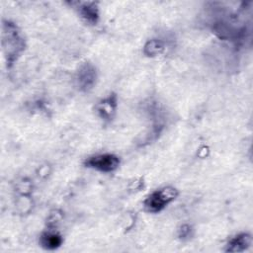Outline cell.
Instances as JSON below:
<instances>
[{
  "label": "cell",
  "mask_w": 253,
  "mask_h": 253,
  "mask_svg": "<svg viewBox=\"0 0 253 253\" xmlns=\"http://www.w3.org/2000/svg\"><path fill=\"white\" fill-rule=\"evenodd\" d=\"M2 46L8 66L12 65L25 49V40L18 27L11 22L3 23Z\"/></svg>",
  "instance_id": "cell-1"
},
{
  "label": "cell",
  "mask_w": 253,
  "mask_h": 253,
  "mask_svg": "<svg viewBox=\"0 0 253 253\" xmlns=\"http://www.w3.org/2000/svg\"><path fill=\"white\" fill-rule=\"evenodd\" d=\"M178 196V192L173 187H164L152 192L143 202L145 211L148 212H159L164 210Z\"/></svg>",
  "instance_id": "cell-2"
},
{
  "label": "cell",
  "mask_w": 253,
  "mask_h": 253,
  "mask_svg": "<svg viewBox=\"0 0 253 253\" xmlns=\"http://www.w3.org/2000/svg\"><path fill=\"white\" fill-rule=\"evenodd\" d=\"M84 165L88 168L95 169L100 172L110 173L115 171L120 165V159L115 154L104 153L88 157L84 161Z\"/></svg>",
  "instance_id": "cell-3"
},
{
  "label": "cell",
  "mask_w": 253,
  "mask_h": 253,
  "mask_svg": "<svg viewBox=\"0 0 253 253\" xmlns=\"http://www.w3.org/2000/svg\"><path fill=\"white\" fill-rule=\"evenodd\" d=\"M97 72L91 63H84L77 71L76 80L82 91H89L96 83Z\"/></svg>",
  "instance_id": "cell-4"
},
{
  "label": "cell",
  "mask_w": 253,
  "mask_h": 253,
  "mask_svg": "<svg viewBox=\"0 0 253 253\" xmlns=\"http://www.w3.org/2000/svg\"><path fill=\"white\" fill-rule=\"evenodd\" d=\"M71 5L74 6L79 15L88 23L96 24L99 20V10L97 7V3L95 2H71Z\"/></svg>",
  "instance_id": "cell-5"
},
{
  "label": "cell",
  "mask_w": 253,
  "mask_h": 253,
  "mask_svg": "<svg viewBox=\"0 0 253 253\" xmlns=\"http://www.w3.org/2000/svg\"><path fill=\"white\" fill-rule=\"evenodd\" d=\"M252 244V237L249 233H239L229 239L226 244V252H243Z\"/></svg>",
  "instance_id": "cell-6"
},
{
  "label": "cell",
  "mask_w": 253,
  "mask_h": 253,
  "mask_svg": "<svg viewBox=\"0 0 253 253\" xmlns=\"http://www.w3.org/2000/svg\"><path fill=\"white\" fill-rule=\"evenodd\" d=\"M99 116L104 121H110L117 110V96L112 94L109 97L105 98L96 107Z\"/></svg>",
  "instance_id": "cell-7"
},
{
  "label": "cell",
  "mask_w": 253,
  "mask_h": 253,
  "mask_svg": "<svg viewBox=\"0 0 253 253\" xmlns=\"http://www.w3.org/2000/svg\"><path fill=\"white\" fill-rule=\"evenodd\" d=\"M62 237L59 233L55 231H47L42 234L41 236V245L47 250H54L61 246Z\"/></svg>",
  "instance_id": "cell-8"
},
{
  "label": "cell",
  "mask_w": 253,
  "mask_h": 253,
  "mask_svg": "<svg viewBox=\"0 0 253 253\" xmlns=\"http://www.w3.org/2000/svg\"><path fill=\"white\" fill-rule=\"evenodd\" d=\"M144 50L145 53L148 55H157L163 50V44L159 41L153 40L147 42Z\"/></svg>",
  "instance_id": "cell-9"
}]
</instances>
